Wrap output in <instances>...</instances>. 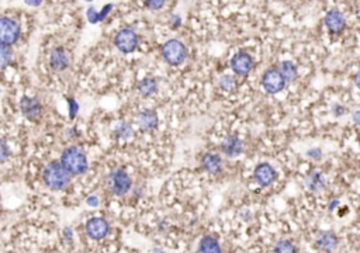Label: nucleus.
Instances as JSON below:
<instances>
[{
    "label": "nucleus",
    "instance_id": "1",
    "mask_svg": "<svg viewBox=\"0 0 360 253\" xmlns=\"http://www.w3.org/2000/svg\"><path fill=\"white\" fill-rule=\"evenodd\" d=\"M60 164L70 176H82L89 168L86 154L78 146H69L65 149L62 152Z\"/></svg>",
    "mask_w": 360,
    "mask_h": 253
},
{
    "label": "nucleus",
    "instance_id": "2",
    "mask_svg": "<svg viewBox=\"0 0 360 253\" xmlns=\"http://www.w3.org/2000/svg\"><path fill=\"white\" fill-rule=\"evenodd\" d=\"M70 174L68 173L64 166L60 162H51L45 166L42 179H44L45 186L54 192H60L66 188L70 183Z\"/></svg>",
    "mask_w": 360,
    "mask_h": 253
},
{
    "label": "nucleus",
    "instance_id": "3",
    "mask_svg": "<svg viewBox=\"0 0 360 253\" xmlns=\"http://www.w3.org/2000/svg\"><path fill=\"white\" fill-rule=\"evenodd\" d=\"M160 54L166 64H169L172 66H179L188 58V48L182 41L172 38V40H168L165 44L162 45Z\"/></svg>",
    "mask_w": 360,
    "mask_h": 253
},
{
    "label": "nucleus",
    "instance_id": "4",
    "mask_svg": "<svg viewBox=\"0 0 360 253\" xmlns=\"http://www.w3.org/2000/svg\"><path fill=\"white\" fill-rule=\"evenodd\" d=\"M107 183H108V188L114 196H126V194L131 190L132 182L127 172L122 169H116V170L110 172L108 178H107Z\"/></svg>",
    "mask_w": 360,
    "mask_h": 253
},
{
    "label": "nucleus",
    "instance_id": "5",
    "mask_svg": "<svg viewBox=\"0 0 360 253\" xmlns=\"http://www.w3.org/2000/svg\"><path fill=\"white\" fill-rule=\"evenodd\" d=\"M22 36L20 24L10 17H0V45L10 46Z\"/></svg>",
    "mask_w": 360,
    "mask_h": 253
},
{
    "label": "nucleus",
    "instance_id": "6",
    "mask_svg": "<svg viewBox=\"0 0 360 253\" xmlns=\"http://www.w3.org/2000/svg\"><path fill=\"white\" fill-rule=\"evenodd\" d=\"M138 44H140V40H138V36L134 30L131 28H122L120 30L116 37H114V45L116 48L122 54H131L134 52L135 50L138 48Z\"/></svg>",
    "mask_w": 360,
    "mask_h": 253
},
{
    "label": "nucleus",
    "instance_id": "7",
    "mask_svg": "<svg viewBox=\"0 0 360 253\" xmlns=\"http://www.w3.org/2000/svg\"><path fill=\"white\" fill-rule=\"evenodd\" d=\"M286 80L283 76L280 74L278 68H272L268 69L262 76V88L266 93L269 94H278L280 92H283L286 88Z\"/></svg>",
    "mask_w": 360,
    "mask_h": 253
},
{
    "label": "nucleus",
    "instance_id": "8",
    "mask_svg": "<svg viewBox=\"0 0 360 253\" xmlns=\"http://www.w3.org/2000/svg\"><path fill=\"white\" fill-rule=\"evenodd\" d=\"M84 231H86V235L90 239L102 240V239H104L108 235L110 224H108L107 220L102 218V216H94V218H90L89 221L86 222Z\"/></svg>",
    "mask_w": 360,
    "mask_h": 253
},
{
    "label": "nucleus",
    "instance_id": "9",
    "mask_svg": "<svg viewBox=\"0 0 360 253\" xmlns=\"http://www.w3.org/2000/svg\"><path fill=\"white\" fill-rule=\"evenodd\" d=\"M255 66L254 58L246 52H238L235 54L231 60V69L236 76H242L245 78L250 74V70Z\"/></svg>",
    "mask_w": 360,
    "mask_h": 253
},
{
    "label": "nucleus",
    "instance_id": "10",
    "mask_svg": "<svg viewBox=\"0 0 360 253\" xmlns=\"http://www.w3.org/2000/svg\"><path fill=\"white\" fill-rule=\"evenodd\" d=\"M254 179L260 187H269L278 179V172L270 164H259L254 170Z\"/></svg>",
    "mask_w": 360,
    "mask_h": 253
},
{
    "label": "nucleus",
    "instance_id": "11",
    "mask_svg": "<svg viewBox=\"0 0 360 253\" xmlns=\"http://www.w3.org/2000/svg\"><path fill=\"white\" fill-rule=\"evenodd\" d=\"M20 112L22 114L30 121H37L41 117V112H42V107L41 103L38 102L36 97L30 96H22L20 100Z\"/></svg>",
    "mask_w": 360,
    "mask_h": 253
},
{
    "label": "nucleus",
    "instance_id": "12",
    "mask_svg": "<svg viewBox=\"0 0 360 253\" xmlns=\"http://www.w3.org/2000/svg\"><path fill=\"white\" fill-rule=\"evenodd\" d=\"M339 245V239L332 231H321L315 239V246L324 253L335 252Z\"/></svg>",
    "mask_w": 360,
    "mask_h": 253
},
{
    "label": "nucleus",
    "instance_id": "13",
    "mask_svg": "<svg viewBox=\"0 0 360 253\" xmlns=\"http://www.w3.org/2000/svg\"><path fill=\"white\" fill-rule=\"evenodd\" d=\"M324 22H325V27L332 34H340L346 28L345 16L339 10H330L324 17Z\"/></svg>",
    "mask_w": 360,
    "mask_h": 253
},
{
    "label": "nucleus",
    "instance_id": "14",
    "mask_svg": "<svg viewBox=\"0 0 360 253\" xmlns=\"http://www.w3.org/2000/svg\"><path fill=\"white\" fill-rule=\"evenodd\" d=\"M221 150L230 158L240 156L244 150V142L240 141L238 135H228L221 144Z\"/></svg>",
    "mask_w": 360,
    "mask_h": 253
},
{
    "label": "nucleus",
    "instance_id": "15",
    "mask_svg": "<svg viewBox=\"0 0 360 253\" xmlns=\"http://www.w3.org/2000/svg\"><path fill=\"white\" fill-rule=\"evenodd\" d=\"M50 65L56 72L65 70L69 66V54L66 52V50L62 46L54 48L52 52L50 55Z\"/></svg>",
    "mask_w": 360,
    "mask_h": 253
},
{
    "label": "nucleus",
    "instance_id": "16",
    "mask_svg": "<svg viewBox=\"0 0 360 253\" xmlns=\"http://www.w3.org/2000/svg\"><path fill=\"white\" fill-rule=\"evenodd\" d=\"M138 121V126L140 128L145 131V132H150V131H155L159 124V118H158L156 112L154 110H144L138 114L136 117Z\"/></svg>",
    "mask_w": 360,
    "mask_h": 253
},
{
    "label": "nucleus",
    "instance_id": "17",
    "mask_svg": "<svg viewBox=\"0 0 360 253\" xmlns=\"http://www.w3.org/2000/svg\"><path fill=\"white\" fill-rule=\"evenodd\" d=\"M221 164L222 160L217 154H206L202 159V170L207 172L208 174H216L221 170Z\"/></svg>",
    "mask_w": 360,
    "mask_h": 253
},
{
    "label": "nucleus",
    "instance_id": "18",
    "mask_svg": "<svg viewBox=\"0 0 360 253\" xmlns=\"http://www.w3.org/2000/svg\"><path fill=\"white\" fill-rule=\"evenodd\" d=\"M221 245L217 238L206 235L198 242V253H221Z\"/></svg>",
    "mask_w": 360,
    "mask_h": 253
},
{
    "label": "nucleus",
    "instance_id": "19",
    "mask_svg": "<svg viewBox=\"0 0 360 253\" xmlns=\"http://www.w3.org/2000/svg\"><path fill=\"white\" fill-rule=\"evenodd\" d=\"M306 184H307V187L311 192L320 193V192H322L324 188H325L326 182H325V178H324L322 173H320V172H311L307 176V179H306Z\"/></svg>",
    "mask_w": 360,
    "mask_h": 253
},
{
    "label": "nucleus",
    "instance_id": "20",
    "mask_svg": "<svg viewBox=\"0 0 360 253\" xmlns=\"http://www.w3.org/2000/svg\"><path fill=\"white\" fill-rule=\"evenodd\" d=\"M278 70L280 72V74L283 76V79L286 80V83H292L297 79L298 76V70H297V66L292 64V60H283L280 65H278Z\"/></svg>",
    "mask_w": 360,
    "mask_h": 253
},
{
    "label": "nucleus",
    "instance_id": "21",
    "mask_svg": "<svg viewBox=\"0 0 360 253\" xmlns=\"http://www.w3.org/2000/svg\"><path fill=\"white\" fill-rule=\"evenodd\" d=\"M138 92L142 97H150L158 93V82L155 78H144L138 83Z\"/></svg>",
    "mask_w": 360,
    "mask_h": 253
},
{
    "label": "nucleus",
    "instance_id": "22",
    "mask_svg": "<svg viewBox=\"0 0 360 253\" xmlns=\"http://www.w3.org/2000/svg\"><path fill=\"white\" fill-rule=\"evenodd\" d=\"M114 134L118 138V140H130L132 134H134V131H132V126H130L128 122H121L120 126L116 128V131H114Z\"/></svg>",
    "mask_w": 360,
    "mask_h": 253
},
{
    "label": "nucleus",
    "instance_id": "23",
    "mask_svg": "<svg viewBox=\"0 0 360 253\" xmlns=\"http://www.w3.org/2000/svg\"><path fill=\"white\" fill-rule=\"evenodd\" d=\"M274 253H298L297 248L287 239H280L274 246Z\"/></svg>",
    "mask_w": 360,
    "mask_h": 253
},
{
    "label": "nucleus",
    "instance_id": "24",
    "mask_svg": "<svg viewBox=\"0 0 360 253\" xmlns=\"http://www.w3.org/2000/svg\"><path fill=\"white\" fill-rule=\"evenodd\" d=\"M12 62V51L8 46L0 45V70L6 69L8 64Z\"/></svg>",
    "mask_w": 360,
    "mask_h": 253
},
{
    "label": "nucleus",
    "instance_id": "25",
    "mask_svg": "<svg viewBox=\"0 0 360 253\" xmlns=\"http://www.w3.org/2000/svg\"><path fill=\"white\" fill-rule=\"evenodd\" d=\"M220 88L224 90V92H234L236 88V80L232 76H228L224 74L221 79H220Z\"/></svg>",
    "mask_w": 360,
    "mask_h": 253
},
{
    "label": "nucleus",
    "instance_id": "26",
    "mask_svg": "<svg viewBox=\"0 0 360 253\" xmlns=\"http://www.w3.org/2000/svg\"><path fill=\"white\" fill-rule=\"evenodd\" d=\"M10 156V149H8V144L4 140L0 138V164L6 162Z\"/></svg>",
    "mask_w": 360,
    "mask_h": 253
},
{
    "label": "nucleus",
    "instance_id": "27",
    "mask_svg": "<svg viewBox=\"0 0 360 253\" xmlns=\"http://www.w3.org/2000/svg\"><path fill=\"white\" fill-rule=\"evenodd\" d=\"M68 112H69V117L74 120L76 117V114L79 112V104L76 103L75 98L69 97L68 98Z\"/></svg>",
    "mask_w": 360,
    "mask_h": 253
},
{
    "label": "nucleus",
    "instance_id": "28",
    "mask_svg": "<svg viewBox=\"0 0 360 253\" xmlns=\"http://www.w3.org/2000/svg\"><path fill=\"white\" fill-rule=\"evenodd\" d=\"M144 4H145V8H148L150 10L158 12V10H160V8L165 6V2H164V0H148V2H145Z\"/></svg>",
    "mask_w": 360,
    "mask_h": 253
},
{
    "label": "nucleus",
    "instance_id": "29",
    "mask_svg": "<svg viewBox=\"0 0 360 253\" xmlns=\"http://www.w3.org/2000/svg\"><path fill=\"white\" fill-rule=\"evenodd\" d=\"M307 156L310 159H314V160H320L322 158V150L320 148H312L307 150Z\"/></svg>",
    "mask_w": 360,
    "mask_h": 253
},
{
    "label": "nucleus",
    "instance_id": "30",
    "mask_svg": "<svg viewBox=\"0 0 360 253\" xmlns=\"http://www.w3.org/2000/svg\"><path fill=\"white\" fill-rule=\"evenodd\" d=\"M88 20H89L92 24H98V12H96V8H88Z\"/></svg>",
    "mask_w": 360,
    "mask_h": 253
},
{
    "label": "nucleus",
    "instance_id": "31",
    "mask_svg": "<svg viewBox=\"0 0 360 253\" xmlns=\"http://www.w3.org/2000/svg\"><path fill=\"white\" fill-rule=\"evenodd\" d=\"M112 10V4H106L104 8H102V12H98V22L106 20V17L110 14Z\"/></svg>",
    "mask_w": 360,
    "mask_h": 253
},
{
    "label": "nucleus",
    "instance_id": "32",
    "mask_svg": "<svg viewBox=\"0 0 360 253\" xmlns=\"http://www.w3.org/2000/svg\"><path fill=\"white\" fill-rule=\"evenodd\" d=\"M169 24H170V27H172V28L176 30V28H179L180 26H182V18H180L179 16H176V14L170 16V17H169Z\"/></svg>",
    "mask_w": 360,
    "mask_h": 253
},
{
    "label": "nucleus",
    "instance_id": "33",
    "mask_svg": "<svg viewBox=\"0 0 360 253\" xmlns=\"http://www.w3.org/2000/svg\"><path fill=\"white\" fill-rule=\"evenodd\" d=\"M332 112H334V116H336V117H340V116L346 114V108H345V107H342V106H339V104H334V106H332Z\"/></svg>",
    "mask_w": 360,
    "mask_h": 253
},
{
    "label": "nucleus",
    "instance_id": "34",
    "mask_svg": "<svg viewBox=\"0 0 360 253\" xmlns=\"http://www.w3.org/2000/svg\"><path fill=\"white\" fill-rule=\"evenodd\" d=\"M64 238L66 239L69 244L72 242V239H74V231H72V228H69V226H68V228L64 230Z\"/></svg>",
    "mask_w": 360,
    "mask_h": 253
},
{
    "label": "nucleus",
    "instance_id": "35",
    "mask_svg": "<svg viewBox=\"0 0 360 253\" xmlns=\"http://www.w3.org/2000/svg\"><path fill=\"white\" fill-rule=\"evenodd\" d=\"M86 202H88V206H90V207H98V197H96V196H90V197H88Z\"/></svg>",
    "mask_w": 360,
    "mask_h": 253
},
{
    "label": "nucleus",
    "instance_id": "36",
    "mask_svg": "<svg viewBox=\"0 0 360 253\" xmlns=\"http://www.w3.org/2000/svg\"><path fill=\"white\" fill-rule=\"evenodd\" d=\"M352 120H353V122H354L356 126H360V110H358V112H353Z\"/></svg>",
    "mask_w": 360,
    "mask_h": 253
},
{
    "label": "nucleus",
    "instance_id": "37",
    "mask_svg": "<svg viewBox=\"0 0 360 253\" xmlns=\"http://www.w3.org/2000/svg\"><path fill=\"white\" fill-rule=\"evenodd\" d=\"M338 206H339V201H338V200H332V201H330V206H328V211H330V212H332Z\"/></svg>",
    "mask_w": 360,
    "mask_h": 253
},
{
    "label": "nucleus",
    "instance_id": "38",
    "mask_svg": "<svg viewBox=\"0 0 360 253\" xmlns=\"http://www.w3.org/2000/svg\"><path fill=\"white\" fill-rule=\"evenodd\" d=\"M354 84L358 86V89L360 90V70L358 74H354Z\"/></svg>",
    "mask_w": 360,
    "mask_h": 253
},
{
    "label": "nucleus",
    "instance_id": "39",
    "mask_svg": "<svg viewBox=\"0 0 360 253\" xmlns=\"http://www.w3.org/2000/svg\"><path fill=\"white\" fill-rule=\"evenodd\" d=\"M27 4H28V6H34V8H36V6H41V2H27Z\"/></svg>",
    "mask_w": 360,
    "mask_h": 253
},
{
    "label": "nucleus",
    "instance_id": "40",
    "mask_svg": "<svg viewBox=\"0 0 360 253\" xmlns=\"http://www.w3.org/2000/svg\"><path fill=\"white\" fill-rule=\"evenodd\" d=\"M152 253H165L162 249H159V248H155V249H152Z\"/></svg>",
    "mask_w": 360,
    "mask_h": 253
},
{
    "label": "nucleus",
    "instance_id": "41",
    "mask_svg": "<svg viewBox=\"0 0 360 253\" xmlns=\"http://www.w3.org/2000/svg\"><path fill=\"white\" fill-rule=\"evenodd\" d=\"M358 17H359V20H360V12H359V13H358Z\"/></svg>",
    "mask_w": 360,
    "mask_h": 253
}]
</instances>
